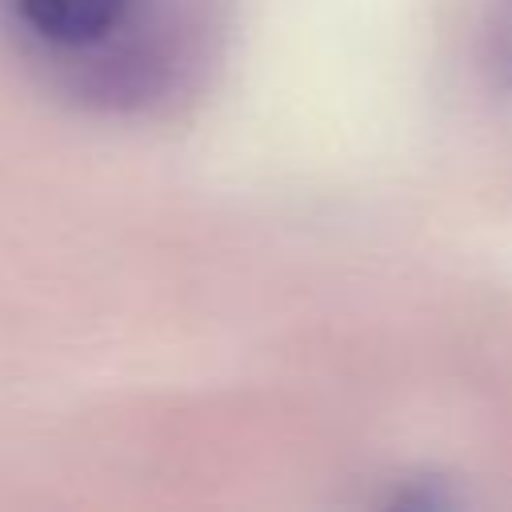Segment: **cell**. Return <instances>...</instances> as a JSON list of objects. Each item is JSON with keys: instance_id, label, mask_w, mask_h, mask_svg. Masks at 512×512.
Masks as SVG:
<instances>
[{"instance_id": "cell-1", "label": "cell", "mask_w": 512, "mask_h": 512, "mask_svg": "<svg viewBox=\"0 0 512 512\" xmlns=\"http://www.w3.org/2000/svg\"><path fill=\"white\" fill-rule=\"evenodd\" d=\"M140 0H8L16 28L40 48L104 68L112 40L128 36Z\"/></svg>"}, {"instance_id": "cell-2", "label": "cell", "mask_w": 512, "mask_h": 512, "mask_svg": "<svg viewBox=\"0 0 512 512\" xmlns=\"http://www.w3.org/2000/svg\"><path fill=\"white\" fill-rule=\"evenodd\" d=\"M484 52H488V68L496 72V80L504 88H512V0H500L492 8L488 32H484Z\"/></svg>"}]
</instances>
